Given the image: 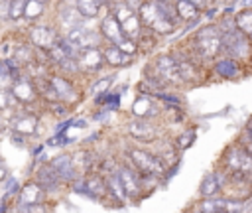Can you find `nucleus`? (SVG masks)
Returning a JSON list of instances; mask_svg holds the SVG:
<instances>
[{
    "mask_svg": "<svg viewBox=\"0 0 252 213\" xmlns=\"http://www.w3.org/2000/svg\"><path fill=\"white\" fill-rule=\"evenodd\" d=\"M193 53L201 61L217 59L222 53V32L217 24H207L193 36Z\"/></svg>",
    "mask_w": 252,
    "mask_h": 213,
    "instance_id": "f257e3e1",
    "label": "nucleus"
},
{
    "mask_svg": "<svg viewBox=\"0 0 252 213\" xmlns=\"http://www.w3.org/2000/svg\"><path fill=\"white\" fill-rule=\"evenodd\" d=\"M140 20H142V26L150 32H154L156 36H167V34H173L177 30V24H173L159 8L158 0H146L140 10Z\"/></svg>",
    "mask_w": 252,
    "mask_h": 213,
    "instance_id": "f03ea898",
    "label": "nucleus"
},
{
    "mask_svg": "<svg viewBox=\"0 0 252 213\" xmlns=\"http://www.w3.org/2000/svg\"><path fill=\"white\" fill-rule=\"evenodd\" d=\"M110 12L114 14V18L120 22L124 34L130 37V39H140L142 37V32H144V26H142V20H140V14L130 8L124 0H116L110 8Z\"/></svg>",
    "mask_w": 252,
    "mask_h": 213,
    "instance_id": "7ed1b4c3",
    "label": "nucleus"
},
{
    "mask_svg": "<svg viewBox=\"0 0 252 213\" xmlns=\"http://www.w3.org/2000/svg\"><path fill=\"white\" fill-rule=\"evenodd\" d=\"M222 53L232 59H250L252 55V39L242 34L238 28L222 34Z\"/></svg>",
    "mask_w": 252,
    "mask_h": 213,
    "instance_id": "20e7f679",
    "label": "nucleus"
},
{
    "mask_svg": "<svg viewBox=\"0 0 252 213\" xmlns=\"http://www.w3.org/2000/svg\"><path fill=\"white\" fill-rule=\"evenodd\" d=\"M165 85H181V73H179V65L173 53H161L154 59L152 65H148Z\"/></svg>",
    "mask_w": 252,
    "mask_h": 213,
    "instance_id": "39448f33",
    "label": "nucleus"
},
{
    "mask_svg": "<svg viewBox=\"0 0 252 213\" xmlns=\"http://www.w3.org/2000/svg\"><path fill=\"white\" fill-rule=\"evenodd\" d=\"M128 160H130V166H134L140 174H156V176H161L165 166L161 162L159 156L144 150V148H130L128 150Z\"/></svg>",
    "mask_w": 252,
    "mask_h": 213,
    "instance_id": "423d86ee",
    "label": "nucleus"
},
{
    "mask_svg": "<svg viewBox=\"0 0 252 213\" xmlns=\"http://www.w3.org/2000/svg\"><path fill=\"white\" fill-rule=\"evenodd\" d=\"M59 36L61 34L55 24H32L26 32V39L41 51H49L53 43L59 39Z\"/></svg>",
    "mask_w": 252,
    "mask_h": 213,
    "instance_id": "0eeeda50",
    "label": "nucleus"
},
{
    "mask_svg": "<svg viewBox=\"0 0 252 213\" xmlns=\"http://www.w3.org/2000/svg\"><path fill=\"white\" fill-rule=\"evenodd\" d=\"M10 91H12V97L18 105H24V106H30L33 105L37 99H39V93H37V87H35V81L32 75L24 73L22 77L14 79L12 85H10Z\"/></svg>",
    "mask_w": 252,
    "mask_h": 213,
    "instance_id": "6e6552de",
    "label": "nucleus"
},
{
    "mask_svg": "<svg viewBox=\"0 0 252 213\" xmlns=\"http://www.w3.org/2000/svg\"><path fill=\"white\" fill-rule=\"evenodd\" d=\"M75 189H81L83 193H87L89 197L94 199H104L108 197V187H106V176H100L98 172H89L85 176H81L79 179L73 181Z\"/></svg>",
    "mask_w": 252,
    "mask_h": 213,
    "instance_id": "1a4fd4ad",
    "label": "nucleus"
},
{
    "mask_svg": "<svg viewBox=\"0 0 252 213\" xmlns=\"http://www.w3.org/2000/svg\"><path fill=\"white\" fill-rule=\"evenodd\" d=\"M87 18H83V14L79 12L77 4H69V2H61L59 10H57V18H55V26L59 30L61 36H67L71 30L79 28L85 24Z\"/></svg>",
    "mask_w": 252,
    "mask_h": 213,
    "instance_id": "9d476101",
    "label": "nucleus"
},
{
    "mask_svg": "<svg viewBox=\"0 0 252 213\" xmlns=\"http://www.w3.org/2000/svg\"><path fill=\"white\" fill-rule=\"evenodd\" d=\"M77 65H79V73L85 75H94L98 73L106 63H104V55H102V45H94V47H83L77 55Z\"/></svg>",
    "mask_w": 252,
    "mask_h": 213,
    "instance_id": "9b49d317",
    "label": "nucleus"
},
{
    "mask_svg": "<svg viewBox=\"0 0 252 213\" xmlns=\"http://www.w3.org/2000/svg\"><path fill=\"white\" fill-rule=\"evenodd\" d=\"M118 178L128 193V199L132 201H138V197L144 193V179H142V174L134 168V166H120L118 168Z\"/></svg>",
    "mask_w": 252,
    "mask_h": 213,
    "instance_id": "f8f14e48",
    "label": "nucleus"
},
{
    "mask_svg": "<svg viewBox=\"0 0 252 213\" xmlns=\"http://www.w3.org/2000/svg\"><path fill=\"white\" fill-rule=\"evenodd\" d=\"M37 124H39V116H37V112L24 110V112H20V114H16V116L12 118L10 130H12L14 134H20V136L28 138V136H33V134H35Z\"/></svg>",
    "mask_w": 252,
    "mask_h": 213,
    "instance_id": "ddd939ff",
    "label": "nucleus"
},
{
    "mask_svg": "<svg viewBox=\"0 0 252 213\" xmlns=\"http://www.w3.org/2000/svg\"><path fill=\"white\" fill-rule=\"evenodd\" d=\"M98 30H100V34H102V37H104V41H106V43L120 45V43L128 37V36L124 34V30H122L120 22L114 18V14H112V12H108V14L100 20Z\"/></svg>",
    "mask_w": 252,
    "mask_h": 213,
    "instance_id": "4468645a",
    "label": "nucleus"
},
{
    "mask_svg": "<svg viewBox=\"0 0 252 213\" xmlns=\"http://www.w3.org/2000/svg\"><path fill=\"white\" fill-rule=\"evenodd\" d=\"M154 97L156 95H150V93H142V95L136 97V101L132 105L134 118H148V120H152V118H156L159 114V106H158Z\"/></svg>",
    "mask_w": 252,
    "mask_h": 213,
    "instance_id": "2eb2a0df",
    "label": "nucleus"
},
{
    "mask_svg": "<svg viewBox=\"0 0 252 213\" xmlns=\"http://www.w3.org/2000/svg\"><path fill=\"white\" fill-rule=\"evenodd\" d=\"M126 128H128V134L140 142H154L158 138V128L148 118H134L126 124Z\"/></svg>",
    "mask_w": 252,
    "mask_h": 213,
    "instance_id": "dca6fc26",
    "label": "nucleus"
},
{
    "mask_svg": "<svg viewBox=\"0 0 252 213\" xmlns=\"http://www.w3.org/2000/svg\"><path fill=\"white\" fill-rule=\"evenodd\" d=\"M49 81H51V87L57 95L59 101L63 103H71L75 101L79 95H77V89L73 85V81L67 77V75H61V73H55V75H49Z\"/></svg>",
    "mask_w": 252,
    "mask_h": 213,
    "instance_id": "f3484780",
    "label": "nucleus"
},
{
    "mask_svg": "<svg viewBox=\"0 0 252 213\" xmlns=\"http://www.w3.org/2000/svg\"><path fill=\"white\" fill-rule=\"evenodd\" d=\"M213 71L220 77V79H226V81H234V79H240L242 77V65L238 59H232L228 55L217 59L213 63Z\"/></svg>",
    "mask_w": 252,
    "mask_h": 213,
    "instance_id": "a211bd4d",
    "label": "nucleus"
},
{
    "mask_svg": "<svg viewBox=\"0 0 252 213\" xmlns=\"http://www.w3.org/2000/svg\"><path fill=\"white\" fill-rule=\"evenodd\" d=\"M102 55H104V63L106 67H112V69H120V67H126L134 61V55H128L126 51H122L118 45L114 43H106L102 45Z\"/></svg>",
    "mask_w": 252,
    "mask_h": 213,
    "instance_id": "6ab92c4d",
    "label": "nucleus"
},
{
    "mask_svg": "<svg viewBox=\"0 0 252 213\" xmlns=\"http://www.w3.org/2000/svg\"><path fill=\"white\" fill-rule=\"evenodd\" d=\"M35 181H37L45 191H53V189L59 187V183H61L63 179L59 178V174H57V170L53 168V164H45V166H41V168L37 170Z\"/></svg>",
    "mask_w": 252,
    "mask_h": 213,
    "instance_id": "aec40b11",
    "label": "nucleus"
},
{
    "mask_svg": "<svg viewBox=\"0 0 252 213\" xmlns=\"http://www.w3.org/2000/svg\"><path fill=\"white\" fill-rule=\"evenodd\" d=\"M45 199V189L37 181H30L20 189V203L22 205H35L43 203Z\"/></svg>",
    "mask_w": 252,
    "mask_h": 213,
    "instance_id": "412c9836",
    "label": "nucleus"
},
{
    "mask_svg": "<svg viewBox=\"0 0 252 213\" xmlns=\"http://www.w3.org/2000/svg\"><path fill=\"white\" fill-rule=\"evenodd\" d=\"M51 164H53V168L57 170V174L63 181L73 183L77 179V172H75V166H73V156H69V154L57 156V158H53Z\"/></svg>",
    "mask_w": 252,
    "mask_h": 213,
    "instance_id": "4be33fe9",
    "label": "nucleus"
},
{
    "mask_svg": "<svg viewBox=\"0 0 252 213\" xmlns=\"http://www.w3.org/2000/svg\"><path fill=\"white\" fill-rule=\"evenodd\" d=\"M106 187H108V197L110 201H114L116 205H124L128 201V193L118 178V174H108L106 176Z\"/></svg>",
    "mask_w": 252,
    "mask_h": 213,
    "instance_id": "5701e85b",
    "label": "nucleus"
},
{
    "mask_svg": "<svg viewBox=\"0 0 252 213\" xmlns=\"http://www.w3.org/2000/svg\"><path fill=\"white\" fill-rule=\"evenodd\" d=\"M175 8H177V16L181 22H195V20H199V16L203 12L187 0H175Z\"/></svg>",
    "mask_w": 252,
    "mask_h": 213,
    "instance_id": "b1692460",
    "label": "nucleus"
},
{
    "mask_svg": "<svg viewBox=\"0 0 252 213\" xmlns=\"http://www.w3.org/2000/svg\"><path fill=\"white\" fill-rule=\"evenodd\" d=\"M102 6H106L104 0H77V8L83 14V18H87V20L98 18Z\"/></svg>",
    "mask_w": 252,
    "mask_h": 213,
    "instance_id": "393cba45",
    "label": "nucleus"
},
{
    "mask_svg": "<svg viewBox=\"0 0 252 213\" xmlns=\"http://www.w3.org/2000/svg\"><path fill=\"white\" fill-rule=\"evenodd\" d=\"M220 191V179L217 174H209L203 178L201 185H199V193L201 197H217V193Z\"/></svg>",
    "mask_w": 252,
    "mask_h": 213,
    "instance_id": "a878e982",
    "label": "nucleus"
},
{
    "mask_svg": "<svg viewBox=\"0 0 252 213\" xmlns=\"http://www.w3.org/2000/svg\"><path fill=\"white\" fill-rule=\"evenodd\" d=\"M73 166H75V172H77V174L85 176V174L93 172V168H94V160H93L91 152L83 150V152H77V154L73 156Z\"/></svg>",
    "mask_w": 252,
    "mask_h": 213,
    "instance_id": "bb28decb",
    "label": "nucleus"
},
{
    "mask_svg": "<svg viewBox=\"0 0 252 213\" xmlns=\"http://www.w3.org/2000/svg\"><path fill=\"white\" fill-rule=\"evenodd\" d=\"M45 12V2L43 0H28L26 2V12H24V20L33 24L37 18H41Z\"/></svg>",
    "mask_w": 252,
    "mask_h": 213,
    "instance_id": "cd10ccee",
    "label": "nucleus"
},
{
    "mask_svg": "<svg viewBox=\"0 0 252 213\" xmlns=\"http://www.w3.org/2000/svg\"><path fill=\"white\" fill-rule=\"evenodd\" d=\"M234 18H236V28L252 39V8H242Z\"/></svg>",
    "mask_w": 252,
    "mask_h": 213,
    "instance_id": "c85d7f7f",
    "label": "nucleus"
},
{
    "mask_svg": "<svg viewBox=\"0 0 252 213\" xmlns=\"http://www.w3.org/2000/svg\"><path fill=\"white\" fill-rule=\"evenodd\" d=\"M26 2L28 0H8V20L20 22L26 12Z\"/></svg>",
    "mask_w": 252,
    "mask_h": 213,
    "instance_id": "c756f323",
    "label": "nucleus"
},
{
    "mask_svg": "<svg viewBox=\"0 0 252 213\" xmlns=\"http://www.w3.org/2000/svg\"><path fill=\"white\" fill-rule=\"evenodd\" d=\"M110 87H112V77H100V79L93 81V85H91V95H94V97L106 95Z\"/></svg>",
    "mask_w": 252,
    "mask_h": 213,
    "instance_id": "7c9ffc66",
    "label": "nucleus"
},
{
    "mask_svg": "<svg viewBox=\"0 0 252 213\" xmlns=\"http://www.w3.org/2000/svg\"><path fill=\"white\" fill-rule=\"evenodd\" d=\"M246 203L242 199H224L222 213H244Z\"/></svg>",
    "mask_w": 252,
    "mask_h": 213,
    "instance_id": "2f4dec72",
    "label": "nucleus"
},
{
    "mask_svg": "<svg viewBox=\"0 0 252 213\" xmlns=\"http://www.w3.org/2000/svg\"><path fill=\"white\" fill-rule=\"evenodd\" d=\"M193 140H195V130H185V132H181L179 136H177V140H175V146L179 148V150H185V148H189L191 144H193Z\"/></svg>",
    "mask_w": 252,
    "mask_h": 213,
    "instance_id": "473e14b6",
    "label": "nucleus"
},
{
    "mask_svg": "<svg viewBox=\"0 0 252 213\" xmlns=\"http://www.w3.org/2000/svg\"><path fill=\"white\" fill-rule=\"evenodd\" d=\"M47 108L55 116H67V112H69V108H67V105L63 101H51V103H47Z\"/></svg>",
    "mask_w": 252,
    "mask_h": 213,
    "instance_id": "72a5a7b5",
    "label": "nucleus"
},
{
    "mask_svg": "<svg viewBox=\"0 0 252 213\" xmlns=\"http://www.w3.org/2000/svg\"><path fill=\"white\" fill-rule=\"evenodd\" d=\"M12 101H14V97H12V91H10V87H8V89L0 87V112H4L6 108H10Z\"/></svg>",
    "mask_w": 252,
    "mask_h": 213,
    "instance_id": "f704fd0d",
    "label": "nucleus"
},
{
    "mask_svg": "<svg viewBox=\"0 0 252 213\" xmlns=\"http://www.w3.org/2000/svg\"><path fill=\"white\" fill-rule=\"evenodd\" d=\"M217 26L220 28L222 34H224V32H232V30H236V18H232V16H224V18H220V20L217 22Z\"/></svg>",
    "mask_w": 252,
    "mask_h": 213,
    "instance_id": "c9c22d12",
    "label": "nucleus"
},
{
    "mask_svg": "<svg viewBox=\"0 0 252 213\" xmlns=\"http://www.w3.org/2000/svg\"><path fill=\"white\" fill-rule=\"evenodd\" d=\"M242 148L252 156V134H250L248 130H246V132H244V136H242Z\"/></svg>",
    "mask_w": 252,
    "mask_h": 213,
    "instance_id": "e433bc0d",
    "label": "nucleus"
},
{
    "mask_svg": "<svg viewBox=\"0 0 252 213\" xmlns=\"http://www.w3.org/2000/svg\"><path fill=\"white\" fill-rule=\"evenodd\" d=\"M124 2H126V4L130 6V8H134V10L138 12V10H140V6H142V4L146 2V0H124Z\"/></svg>",
    "mask_w": 252,
    "mask_h": 213,
    "instance_id": "4c0bfd02",
    "label": "nucleus"
},
{
    "mask_svg": "<svg viewBox=\"0 0 252 213\" xmlns=\"http://www.w3.org/2000/svg\"><path fill=\"white\" fill-rule=\"evenodd\" d=\"M8 178V168H6V164H4V160L0 158V181H4Z\"/></svg>",
    "mask_w": 252,
    "mask_h": 213,
    "instance_id": "58836bf2",
    "label": "nucleus"
},
{
    "mask_svg": "<svg viewBox=\"0 0 252 213\" xmlns=\"http://www.w3.org/2000/svg\"><path fill=\"white\" fill-rule=\"evenodd\" d=\"M187 2H191V4H195L199 10H205L207 6H209V0H187Z\"/></svg>",
    "mask_w": 252,
    "mask_h": 213,
    "instance_id": "ea45409f",
    "label": "nucleus"
},
{
    "mask_svg": "<svg viewBox=\"0 0 252 213\" xmlns=\"http://www.w3.org/2000/svg\"><path fill=\"white\" fill-rule=\"evenodd\" d=\"M211 4L213 6H224V4H228V0H211Z\"/></svg>",
    "mask_w": 252,
    "mask_h": 213,
    "instance_id": "a19ab883",
    "label": "nucleus"
},
{
    "mask_svg": "<svg viewBox=\"0 0 252 213\" xmlns=\"http://www.w3.org/2000/svg\"><path fill=\"white\" fill-rule=\"evenodd\" d=\"M242 8H252V0H242Z\"/></svg>",
    "mask_w": 252,
    "mask_h": 213,
    "instance_id": "79ce46f5",
    "label": "nucleus"
},
{
    "mask_svg": "<svg viewBox=\"0 0 252 213\" xmlns=\"http://www.w3.org/2000/svg\"><path fill=\"white\" fill-rule=\"evenodd\" d=\"M244 213H252V201H248V203H246V209H244Z\"/></svg>",
    "mask_w": 252,
    "mask_h": 213,
    "instance_id": "37998d69",
    "label": "nucleus"
},
{
    "mask_svg": "<svg viewBox=\"0 0 252 213\" xmlns=\"http://www.w3.org/2000/svg\"><path fill=\"white\" fill-rule=\"evenodd\" d=\"M248 63H250V67H252V55H250V59H248Z\"/></svg>",
    "mask_w": 252,
    "mask_h": 213,
    "instance_id": "c03bdc74",
    "label": "nucleus"
},
{
    "mask_svg": "<svg viewBox=\"0 0 252 213\" xmlns=\"http://www.w3.org/2000/svg\"><path fill=\"white\" fill-rule=\"evenodd\" d=\"M195 213H203V211H199V209H195Z\"/></svg>",
    "mask_w": 252,
    "mask_h": 213,
    "instance_id": "a18cd8bd",
    "label": "nucleus"
},
{
    "mask_svg": "<svg viewBox=\"0 0 252 213\" xmlns=\"http://www.w3.org/2000/svg\"><path fill=\"white\" fill-rule=\"evenodd\" d=\"M53 2H63V0H53Z\"/></svg>",
    "mask_w": 252,
    "mask_h": 213,
    "instance_id": "49530a36",
    "label": "nucleus"
}]
</instances>
